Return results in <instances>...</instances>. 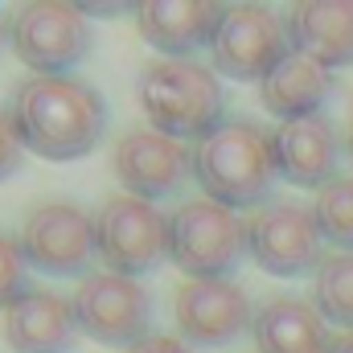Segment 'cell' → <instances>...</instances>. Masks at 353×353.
I'll return each instance as SVG.
<instances>
[{"label": "cell", "mask_w": 353, "mask_h": 353, "mask_svg": "<svg viewBox=\"0 0 353 353\" xmlns=\"http://www.w3.org/2000/svg\"><path fill=\"white\" fill-rule=\"evenodd\" d=\"M12 128L21 144L46 161H79L107 132V103L83 79H25L12 94Z\"/></svg>", "instance_id": "obj_1"}, {"label": "cell", "mask_w": 353, "mask_h": 353, "mask_svg": "<svg viewBox=\"0 0 353 353\" xmlns=\"http://www.w3.org/2000/svg\"><path fill=\"white\" fill-rule=\"evenodd\" d=\"M193 176L201 181L205 197L226 210L263 205L279 176L271 157V136L251 119H222L210 136L197 140Z\"/></svg>", "instance_id": "obj_2"}, {"label": "cell", "mask_w": 353, "mask_h": 353, "mask_svg": "<svg viewBox=\"0 0 353 353\" xmlns=\"http://www.w3.org/2000/svg\"><path fill=\"white\" fill-rule=\"evenodd\" d=\"M140 107L148 128L185 140V136H210L222 123V83L210 66H197L189 58H157L140 70Z\"/></svg>", "instance_id": "obj_3"}, {"label": "cell", "mask_w": 353, "mask_h": 353, "mask_svg": "<svg viewBox=\"0 0 353 353\" xmlns=\"http://www.w3.org/2000/svg\"><path fill=\"white\" fill-rule=\"evenodd\" d=\"M247 251V226L234 210L197 197L169 218V259L189 279H226Z\"/></svg>", "instance_id": "obj_4"}, {"label": "cell", "mask_w": 353, "mask_h": 353, "mask_svg": "<svg viewBox=\"0 0 353 353\" xmlns=\"http://www.w3.org/2000/svg\"><path fill=\"white\" fill-rule=\"evenodd\" d=\"M99 255L115 275H148L169 259V218L132 193H115L94 214Z\"/></svg>", "instance_id": "obj_5"}, {"label": "cell", "mask_w": 353, "mask_h": 353, "mask_svg": "<svg viewBox=\"0 0 353 353\" xmlns=\"http://www.w3.org/2000/svg\"><path fill=\"white\" fill-rule=\"evenodd\" d=\"M214 70L234 83H263L292 54L288 21L263 4H230L222 8V25L214 33Z\"/></svg>", "instance_id": "obj_6"}, {"label": "cell", "mask_w": 353, "mask_h": 353, "mask_svg": "<svg viewBox=\"0 0 353 353\" xmlns=\"http://www.w3.org/2000/svg\"><path fill=\"white\" fill-rule=\"evenodd\" d=\"M12 54L41 79H58L90 50V29L79 4H25L8 29Z\"/></svg>", "instance_id": "obj_7"}, {"label": "cell", "mask_w": 353, "mask_h": 353, "mask_svg": "<svg viewBox=\"0 0 353 353\" xmlns=\"http://www.w3.org/2000/svg\"><path fill=\"white\" fill-rule=\"evenodd\" d=\"M247 251L267 275H308L312 267L321 271L325 255V234L316 226V214L296 201H271L263 205L251 226H247Z\"/></svg>", "instance_id": "obj_8"}, {"label": "cell", "mask_w": 353, "mask_h": 353, "mask_svg": "<svg viewBox=\"0 0 353 353\" xmlns=\"http://www.w3.org/2000/svg\"><path fill=\"white\" fill-rule=\"evenodd\" d=\"M21 247L33 271L46 275H83L99 251L94 239V218L83 214L70 201H41L25 214L21 226Z\"/></svg>", "instance_id": "obj_9"}, {"label": "cell", "mask_w": 353, "mask_h": 353, "mask_svg": "<svg viewBox=\"0 0 353 353\" xmlns=\"http://www.w3.org/2000/svg\"><path fill=\"white\" fill-rule=\"evenodd\" d=\"M70 304H74L79 333H87L99 345H128L132 350L148 333V316H152L148 292L128 275H115V271L87 275Z\"/></svg>", "instance_id": "obj_10"}, {"label": "cell", "mask_w": 353, "mask_h": 353, "mask_svg": "<svg viewBox=\"0 0 353 353\" xmlns=\"http://www.w3.org/2000/svg\"><path fill=\"white\" fill-rule=\"evenodd\" d=\"M176 333L185 345L222 350L239 341L251 325V300L230 279H189L173 296Z\"/></svg>", "instance_id": "obj_11"}, {"label": "cell", "mask_w": 353, "mask_h": 353, "mask_svg": "<svg viewBox=\"0 0 353 353\" xmlns=\"http://www.w3.org/2000/svg\"><path fill=\"white\" fill-rule=\"evenodd\" d=\"M111 165L132 197L157 201L185 185V176L193 173V152L157 128H136V132L119 136Z\"/></svg>", "instance_id": "obj_12"}, {"label": "cell", "mask_w": 353, "mask_h": 353, "mask_svg": "<svg viewBox=\"0 0 353 353\" xmlns=\"http://www.w3.org/2000/svg\"><path fill=\"white\" fill-rule=\"evenodd\" d=\"M271 157H275V173L288 185L300 189H325L337 176V132L325 115H308V119H292L279 123V132L271 136Z\"/></svg>", "instance_id": "obj_13"}, {"label": "cell", "mask_w": 353, "mask_h": 353, "mask_svg": "<svg viewBox=\"0 0 353 353\" xmlns=\"http://www.w3.org/2000/svg\"><path fill=\"white\" fill-rule=\"evenodd\" d=\"M4 341L12 353H70L79 341L74 304L58 292H25L4 312Z\"/></svg>", "instance_id": "obj_14"}, {"label": "cell", "mask_w": 353, "mask_h": 353, "mask_svg": "<svg viewBox=\"0 0 353 353\" xmlns=\"http://www.w3.org/2000/svg\"><path fill=\"white\" fill-rule=\"evenodd\" d=\"M136 25H140V37L169 54V58H185L201 46H214V33L222 25V8L218 4H197V0H157V4H144L136 12Z\"/></svg>", "instance_id": "obj_15"}, {"label": "cell", "mask_w": 353, "mask_h": 353, "mask_svg": "<svg viewBox=\"0 0 353 353\" xmlns=\"http://www.w3.org/2000/svg\"><path fill=\"white\" fill-rule=\"evenodd\" d=\"M259 353H333L329 321L300 296H275L255 312Z\"/></svg>", "instance_id": "obj_16"}, {"label": "cell", "mask_w": 353, "mask_h": 353, "mask_svg": "<svg viewBox=\"0 0 353 353\" xmlns=\"http://www.w3.org/2000/svg\"><path fill=\"white\" fill-rule=\"evenodd\" d=\"M329 94H333V70L321 66L316 58L300 54V50H292L263 83H259L263 107L275 119H283V123L321 115V107H325Z\"/></svg>", "instance_id": "obj_17"}, {"label": "cell", "mask_w": 353, "mask_h": 353, "mask_svg": "<svg viewBox=\"0 0 353 353\" xmlns=\"http://www.w3.org/2000/svg\"><path fill=\"white\" fill-rule=\"evenodd\" d=\"M288 33H292V50L316 58L329 70L353 62V4H337V0L296 4L288 17Z\"/></svg>", "instance_id": "obj_18"}, {"label": "cell", "mask_w": 353, "mask_h": 353, "mask_svg": "<svg viewBox=\"0 0 353 353\" xmlns=\"http://www.w3.org/2000/svg\"><path fill=\"white\" fill-rule=\"evenodd\" d=\"M316 308L329 325L353 333V255L337 251L316 271Z\"/></svg>", "instance_id": "obj_19"}, {"label": "cell", "mask_w": 353, "mask_h": 353, "mask_svg": "<svg viewBox=\"0 0 353 353\" xmlns=\"http://www.w3.org/2000/svg\"><path fill=\"white\" fill-rule=\"evenodd\" d=\"M312 214H316V226H321L325 243L353 255V176H333L316 193Z\"/></svg>", "instance_id": "obj_20"}, {"label": "cell", "mask_w": 353, "mask_h": 353, "mask_svg": "<svg viewBox=\"0 0 353 353\" xmlns=\"http://www.w3.org/2000/svg\"><path fill=\"white\" fill-rule=\"evenodd\" d=\"M25 292H29V259H25V247H21V239H12V234L0 230V308L8 312Z\"/></svg>", "instance_id": "obj_21"}, {"label": "cell", "mask_w": 353, "mask_h": 353, "mask_svg": "<svg viewBox=\"0 0 353 353\" xmlns=\"http://www.w3.org/2000/svg\"><path fill=\"white\" fill-rule=\"evenodd\" d=\"M21 165H25V144H21V136L12 128V115L0 111V181L17 176Z\"/></svg>", "instance_id": "obj_22"}, {"label": "cell", "mask_w": 353, "mask_h": 353, "mask_svg": "<svg viewBox=\"0 0 353 353\" xmlns=\"http://www.w3.org/2000/svg\"><path fill=\"white\" fill-rule=\"evenodd\" d=\"M128 353H193L181 337H144L140 345H132Z\"/></svg>", "instance_id": "obj_23"}, {"label": "cell", "mask_w": 353, "mask_h": 353, "mask_svg": "<svg viewBox=\"0 0 353 353\" xmlns=\"http://www.w3.org/2000/svg\"><path fill=\"white\" fill-rule=\"evenodd\" d=\"M79 12L83 17H119V12H128L123 4H79Z\"/></svg>", "instance_id": "obj_24"}, {"label": "cell", "mask_w": 353, "mask_h": 353, "mask_svg": "<svg viewBox=\"0 0 353 353\" xmlns=\"http://www.w3.org/2000/svg\"><path fill=\"white\" fill-rule=\"evenodd\" d=\"M333 353H353V333H341V337L333 341Z\"/></svg>", "instance_id": "obj_25"}, {"label": "cell", "mask_w": 353, "mask_h": 353, "mask_svg": "<svg viewBox=\"0 0 353 353\" xmlns=\"http://www.w3.org/2000/svg\"><path fill=\"white\" fill-rule=\"evenodd\" d=\"M8 29H12V21H4V17H0V50H4V41H12V37H8Z\"/></svg>", "instance_id": "obj_26"}, {"label": "cell", "mask_w": 353, "mask_h": 353, "mask_svg": "<svg viewBox=\"0 0 353 353\" xmlns=\"http://www.w3.org/2000/svg\"><path fill=\"white\" fill-rule=\"evenodd\" d=\"M350 161H353V128H350Z\"/></svg>", "instance_id": "obj_27"}]
</instances>
